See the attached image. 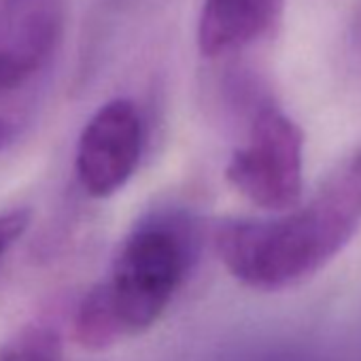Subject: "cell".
Instances as JSON below:
<instances>
[{"mask_svg": "<svg viewBox=\"0 0 361 361\" xmlns=\"http://www.w3.org/2000/svg\"><path fill=\"white\" fill-rule=\"evenodd\" d=\"M361 228V149L317 194L279 219L226 221L215 234L221 264L243 285L279 291L327 266Z\"/></svg>", "mask_w": 361, "mask_h": 361, "instance_id": "6da1fadb", "label": "cell"}, {"mask_svg": "<svg viewBox=\"0 0 361 361\" xmlns=\"http://www.w3.org/2000/svg\"><path fill=\"white\" fill-rule=\"evenodd\" d=\"M185 268V247L168 228L136 230L121 245L111 276L94 287L121 338L142 334L159 321Z\"/></svg>", "mask_w": 361, "mask_h": 361, "instance_id": "7a4b0ae2", "label": "cell"}, {"mask_svg": "<svg viewBox=\"0 0 361 361\" xmlns=\"http://www.w3.org/2000/svg\"><path fill=\"white\" fill-rule=\"evenodd\" d=\"M226 176L255 207L285 213L298 207L304 188V132L276 106H264L247 142L234 151Z\"/></svg>", "mask_w": 361, "mask_h": 361, "instance_id": "3957f363", "label": "cell"}, {"mask_svg": "<svg viewBox=\"0 0 361 361\" xmlns=\"http://www.w3.org/2000/svg\"><path fill=\"white\" fill-rule=\"evenodd\" d=\"M142 149V121L130 100H113L85 123L77 147V174L94 198L119 192L136 170Z\"/></svg>", "mask_w": 361, "mask_h": 361, "instance_id": "277c9868", "label": "cell"}, {"mask_svg": "<svg viewBox=\"0 0 361 361\" xmlns=\"http://www.w3.org/2000/svg\"><path fill=\"white\" fill-rule=\"evenodd\" d=\"M64 0H0V92L24 87L49 60Z\"/></svg>", "mask_w": 361, "mask_h": 361, "instance_id": "5b68a950", "label": "cell"}, {"mask_svg": "<svg viewBox=\"0 0 361 361\" xmlns=\"http://www.w3.org/2000/svg\"><path fill=\"white\" fill-rule=\"evenodd\" d=\"M283 0H204L198 45L217 58L262 39L279 20Z\"/></svg>", "mask_w": 361, "mask_h": 361, "instance_id": "8992f818", "label": "cell"}, {"mask_svg": "<svg viewBox=\"0 0 361 361\" xmlns=\"http://www.w3.org/2000/svg\"><path fill=\"white\" fill-rule=\"evenodd\" d=\"M0 361H60L58 340L45 329L26 331L0 350Z\"/></svg>", "mask_w": 361, "mask_h": 361, "instance_id": "52a82bcc", "label": "cell"}, {"mask_svg": "<svg viewBox=\"0 0 361 361\" xmlns=\"http://www.w3.org/2000/svg\"><path fill=\"white\" fill-rule=\"evenodd\" d=\"M30 113V102L24 87L0 92V151H5L24 130Z\"/></svg>", "mask_w": 361, "mask_h": 361, "instance_id": "ba28073f", "label": "cell"}, {"mask_svg": "<svg viewBox=\"0 0 361 361\" xmlns=\"http://www.w3.org/2000/svg\"><path fill=\"white\" fill-rule=\"evenodd\" d=\"M30 219H32L30 211L24 209L0 215V259L24 236V232L30 226Z\"/></svg>", "mask_w": 361, "mask_h": 361, "instance_id": "9c48e42d", "label": "cell"}]
</instances>
